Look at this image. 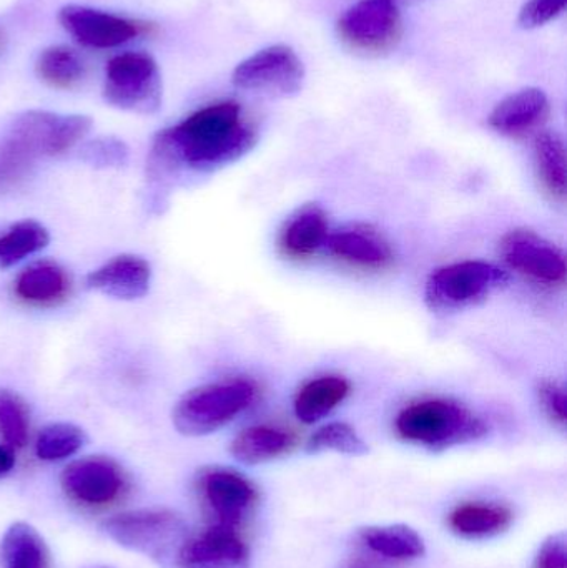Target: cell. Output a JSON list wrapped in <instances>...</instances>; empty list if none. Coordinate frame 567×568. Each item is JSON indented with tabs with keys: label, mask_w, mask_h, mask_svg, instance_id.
<instances>
[{
	"label": "cell",
	"mask_w": 567,
	"mask_h": 568,
	"mask_svg": "<svg viewBox=\"0 0 567 568\" xmlns=\"http://www.w3.org/2000/svg\"><path fill=\"white\" fill-rule=\"evenodd\" d=\"M103 99L125 112H159L163 102V82L159 63L145 52H123L107 62Z\"/></svg>",
	"instance_id": "8"
},
{
	"label": "cell",
	"mask_w": 567,
	"mask_h": 568,
	"mask_svg": "<svg viewBox=\"0 0 567 568\" xmlns=\"http://www.w3.org/2000/svg\"><path fill=\"white\" fill-rule=\"evenodd\" d=\"M308 70L295 47L269 43L253 50L233 67V89L265 100H292L305 89Z\"/></svg>",
	"instance_id": "6"
},
{
	"label": "cell",
	"mask_w": 567,
	"mask_h": 568,
	"mask_svg": "<svg viewBox=\"0 0 567 568\" xmlns=\"http://www.w3.org/2000/svg\"><path fill=\"white\" fill-rule=\"evenodd\" d=\"M509 283L512 275L496 263L462 260L433 270L426 278L423 297L433 313L453 316L482 306Z\"/></svg>",
	"instance_id": "4"
},
{
	"label": "cell",
	"mask_w": 567,
	"mask_h": 568,
	"mask_svg": "<svg viewBox=\"0 0 567 568\" xmlns=\"http://www.w3.org/2000/svg\"><path fill=\"white\" fill-rule=\"evenodd\" d=\"M37 75L52 87H72L85 75V65L79 53L69 47H49L40 53L36 63Z\"/></svg>",
	"instance_id": "28"
},
{
	"label": "cell",
	"mask_w": 567,
	"mask_h": 568,
	"mask_svg": "<svg viewBox=\"0 0 567 568\" xmlns=\"http://www.w3.org/2000/svg\"><path fill=\"white\" fill-rule=\"evenodd\" d=\"M536 170L546 189L565 199L567 193V155L565 139L556 130L545 129L533 136Z\"/></svg>",
	"instance_id": "23"
},
{
	"label": "cell",
	"mask_w": 567,
	"mask_h": 568,
	"mask_svg": "<svg viewBox=\"0 0 567 568\" xmlns=\"http://www.w3.org/2000/svg\"><path fill=\"white\" fill-rule=\"evenodd\" d=\"M306 450L310 454L335 453L343 456H363L368 453V444L348 423L332 420V423L318 424L306 440Z\"/></svg>",
	"instance_id": "27"
},
{
	"label": "cell",
	"mask_w": 567,
	"mask_h": 568,
	"mask_svg": "<svg viewBox=\"0 0 567 568\" xmlns=\"http://www.w3.org/2000/svg\"><path fill=\"white\" fill-rule=\"evenodd\" d=\"M29 413L26 404L9 389H0V436L7 446L20 449L29 439Z\"/></svg>",
	"instance_id": "30"
},
{
	"label": "cell",
	"mask_w": 567,
	"mask_h": 568,
	"mask_svg": "<svg viewBox=\"0 0 567 568\" xmlns=\"http://www.w3.org/2000/svg\"><path fill=\"white\" fill-rule=\"evenodd\" d=\"M85 444V434L73 424L57 423L43 427L36 440V454L39 459L63 460L79 453Z\"/></svg>",
	"instance_id": "29"
},
{
	"label": "cell",
	"mask_w": 567,
	"mask_h": 568,
	"mask_svg": "<svg viewBox=\"0 0 567 568\" xmlns=\"http://www.w3.org/2000/svg\"><path fill=\"white\" fill-rule=\"evenodd\" d=\"M103 530L119 546L149 557L160 568H180L189 547V526L166 510L120 514L103 524Z\"/></svg>",
	"instance_id": "5"
},
{
	"label": "cell",
	"mask_w": 567,
	"mask_h": 568,
	"mask_svg": "<svg viewBox=\"0 0 567 568\" xmlns=\"http://www.w3.org/2000/svg\"><path fill=\"white\" fill-rule=\"evenodd\" d=\"M16 466L13 449L9 446H0V477L7 476Z\"/></svg>",
	"instance_id": "35"
},
{
	"label": "cell",
	"mask_w": 567,
	"mask_h": 568,
	"mask_svg": "<svg viewBox=\"0 0 567 568\" xmlns=\"http://www.w3.org/2000/svg\"><path fill=\"white\" fill-rule=\"evenodd\" d=\"M551 99L538 85H526L503 97L488 113V129L502 139H533L546 129L551 116Z\"/></svg>",
	"instance_id": "10"
},
{
	"label": "cell",
	"mask_w": 567,
	"mask_h": 568,
	"mask_svg": "<svg viewBox=\"0 0 567 568\" xmlns=\"http://www.w3.org/2000/svg\"><path fill=\"white\" fill-rule=\"evenodd\" d=\"M503 268L543 290L563 287L567 280L565 252L533 230H512L499 243Z\"/></svg>",
	"instance_id": "9"
},
{
	"label": "cell",
	"mask_w": 567,
	"mask_h": 568,
	"mask_svg": "<svg viewBox=\"0 0 567 568\" xmlns=\"http://www.w3.org/2000/svg\"><path fill=\"white\" fill-rule=\"evenodd\" d=\"M200 496L219 526L239 529L259 503V490L243 474L209 469L199 479Z\"/></svg>",
	"instance_id": "11"
},
{
	"label": "cell",
	"mask_w": 567,
	"mask_h": 568,
	"mask_svg": "<svg viewBox=\"0 0 567 568\" xmlns=\"http://www.w3.org/2000/svg\"><path fill=\"white\" fill-rule=\"evenodd\" d=\"M567 0H525L516 16V26L525 32H538L565 17Z\"/></svg>",
	"instance_id": "32"
},
{
	"label": "cell",
	"mask_w": 567,
	"mask_h": 568,
	"mask_svg": "<svg viewBox=\"0 0 567 568\" xmlns=\"http://www.w3.org/2000/svg\"><path fill=\"white\" fill-rule=\"evenodd\" d=\"M259 136V125L239 100L200 106L153 140L146 163L153 196L163 199L186 175H206L239 162L255 149Z\"/></svg>",
	"instance_id": "1"
},
{
	"label": "cell",
	"mask_w": 567,
	"mask_h": 568,
	"mask_svg": "<svg viewBox=\"0 0 567 568\" xmlns=\"http://www.w3.org/2000/svg\"><path fill=\"white\" fill-rule=\"evenodd\" d=\"M393 429L405 443L439 453L485 439L489 424L456 397L423 396L396 413Z\"/></svg>",
	"instance_id": "2"
},
{
	"label": "cell",
	"mask_w": 567,
	"mask_h": 568,
	"mask_svg": "<svg viewBox=\"0 0 567 568\" xmlns=\"http://www.w3.org/2000/svg\"><path fill=\"white\" fill-rule=\"evenodd\" d=\"M323 255L362 272H382L395 262L392 243L375 226L366 223L332 229Z\"/></svg>",
	"instance_id": "12"
},
{
	"label": "cell",
	"mask_w": 567,
	"mask_h": 568,
	"mask_svg": "<svg viewBox=\"0 0 567 568\" xmlns=\"http://www.w3.org/2000/svg\"><path fill=\"white\" fill-rule=\"evenodd\" d=\"M95 568H110V567H95Z\"/></svg>",
	"instance_id": "38"
},
{
	"label": "cell",
	"mask_w": 567,
	"mask_h": 568,
	"mask_svg": "<svg viewBox=\"0 0 567 568\" xmlns=\"http://www.w3.org/2000/svg\"><path fill=\"white\" fill-rule=\"evenodd\" d=\"M296 436L279 424H253L233 437L230 453L246 466H259L285 456L295 447Z\"/></svg>",
	"instance_id": "19"
},
{
	"label": "cell",
	"mask_w": 567,
	"mask_h": 568,
	"mask_svg": "<svg viewBox=\"0 0 567 568\" xmlns=\"http://www.w3.org/2000/svg\"><path fill=\"white\" fill-rule=\"evenodd\" d=\"M539 406L545 410L546 416L565 429L567 424V393L563 384L555 381H543L536 389Z\"/></svg>",
	"instance_id": "33"
},
{
	"label": "cell",
	"mask_w": 567,
	"mask_h": 568,
	"mask_svg": "<svg viewBox=\"0 0 567 568\" xmlns=\"http://www.w3.org/2000/svg\"><path fill=\"white\" fill-rule=\"evenodd\" d=\"M345 568H386L383 566V560L376 559V557L366 556L358 557V559L352 560Z\"/></svg>",
	"instance_id": "36"
},
{
	"label": "cell",
	"mask_w": 567,
	"mask_h": 568,
	"mask_svg": "<svg viewBox=\"0 0 567 568\" xmlns=\"http://www.w3.org/2000/svg\"><path fill=\"white\" fill-rule=\"evenodd\" d=\"M2 568H49L45 542L29 524L17 523L0 544Z\"/></svg>",
	"instance_id": "24"
},
{
	"label": "cell",
	"mask_w": 567,
	"mask_h": 568,
	"mask_svg": "<svg viewBox=\"0 0 567 568\" xmlns=\"http://www.w3.org/2000/svg\"><path fill=\"white\" fill-rule=\"evenodd\" d=\"M513 523V510L498 503H465L449 513L448 526L463 539L482 540L499 536Z\"/></svg>",
	"instance_id": "20"
},
{
	"label": "cell",
	"mask_w": 567,
	"mask_h": 568,
	"mask_svg": "<svg viewBox=\"0 0 567 568\" xmlns=\"http://www.w3.org/2000/svg\"><path fill=\"white\" fill-rule=\"evenodd\" d=\"M63 489L85 506H105L122 496L126 483L115 463L102 457L77 460L62 476Z\"/></svg>",
	"instance_id": "14"
},
{
	"label": "cell",
	"mask_w": 567,
	"mask_h": 568,
	"mask_svg": "<svg viewBox=\"0 0 567 568\" xmlns=\"http://www.w3.org/2000/svg\"><path fill=\"white\" fill-rule=\"evenodd\" d=\"M17 296L30 304H53L63 300L70 290L65 270L57 263L40 262L23 270L16 280Z\"/></svg>",
	"instance_id": "22"
},
{
	"label": "cell",
	"mask_w": 567,
	"mask_h": 568,
	"mask_svg": "<svg viewBox=\"0 0 567 568\" xmlns=\"http://www.w3.org/2000/svg\"><path fill=\"white\" fill-rule=\"evenodd\" d=\"M40 159L43 156L36 142L12 122L0 140V190L23 179Z\"/></svg>",
	"instance_id": "25"
},
{
	"label": "cell",
	"mask_w": 567,
	"mask_h": 568,
	"mask_svg": "<svg viewBox=\"0 0 567 568\" xmlns=\"http://www.w3.org/2000/svg\"><path fill=\"white\" fill-rule=\"evenodd\" d=\"M533 568H567V539L565 534L551 536L536 554Z\"/></svg>",
	"instance_id": "34"
},
{
	"label": "cell",
	"mask_w": 567,
	"mask_h": 568,
	"mask_svg": "<svg viewBox=\"0 0 567 568\" xmlns=\"http://www.w3.org/2000/svg\"><path fill=\"white\" fill-rule=\"evenodd\" d=\"M59 22L70 37L89 49H117L142 33V26L135 20L77 3L60 9Z\"/></svg>",
	"instance_id": "13"
},
{
	"label": "cell",
	"mask_w": 567,
	"mask_h": 568,
	"mask_svg": "<svg viewBox=\"0 0 567 568\" xmlns=\"http://www.w3.org/2000/svg\"><path fill=\"white\" fill-rule=\"evenodd\" d=\"M405 30L399 0H355L335 20L340 42L353 52L383 53L392 50Z\"/></svg>",
	"instance_id": "7"
},
{
	"label": "cell",
	"mask_w": 567,
	"mask_h": 568,
	"mask_svg": "<svg viewBox=\"0 0 567 568\" xmlns=\"http://www.w3.org/2000/svg\"><path fill=\"white\" fill-rule=\"evenodd\" d=\"M332 225L325 210L318 205H306L296 210L279 233V248L286 258H315L325 252Z\"/></svg>",
	"instance_id": "17"
},
{
	"label": "cell",
	"mask_w": 567,
	"mask_h": 568,
	"mask_svg": "<svg viewBox=\"0 0 567 568\" xmlns=\"http://www.w3.org/2000/svg\"><path fill=\"white\" fill-rule=\"evenodd\" d=\"M259 399L260 386L255 379L226 377L186 393L173 409V424L183 436H209L249 413Z\"/></svg>",
	"instance_id": "3"
},
{
	"label": "cell",
	"mask_w": 567,
	"mask_h": 568,
	"mask_svg": "<svg viewBox=\"0 0 567 568\" xmlns=\"http://www.w3.org/2000/svg\"><path fill=\"white\" fill-rule=\"evenodd\" d=\"M352 383L338 373L318 374L302 384L293 396V416L305 426L325 423L348 400Z\"/></svg>",
	"instance_id": "16"
},
{
	"label": "cell",
	"mask_w": 567,
	"mask_h": 568,
	"mask_svg": "<svg viewBox=\"0 0 567 568\" xmlns=\"http://www.w3.org/2000/svg\"><path fill=\"white\" fill-rule=\"evenodd\" d=\"M152 283V268L142 256L122 255L93 270L85 278L87 290L115 300L133 301L145 296Z\"/></svg>",
	"instance_id": "18"
},
{
	"label": "cell",
	"mask_w": 567,
	"mask_h": 568,
	"mask_svg": "<svg viewBox=\"0 0 567 568\" xmlns=\"http://www.w3.org/2000/svg\"><path fill=\"white\" fill-rule=\"evenodd\" d=\"M180 568H250V552L239 529L213 524L190 540Z\"/></svg>",
	"instance_id": "15"
},
{
	"label": "cell",
	"mask_w": 567,
	"mask_h": 568,
	"mask_svg": "<svg viewBox=\"0 0 567 568\" xmlns=\"http://www.w3.org/2000/svg\"><path fill=\"white\" fill-rule=\"evenodd\" d=\"M0 47H2V33H0Z\"/></svg>",
	"instance_id": "37"
},
{
	"label": "cell",
	"mask_w": 567,
	"mask_h": 568,
	"mask_svg": "<svg viewBox=\"0 0 567 568\" xmlns=\"http://www.w3.org/2000/svg\"><path fill=\"white\" fill-rule=\"evenodd\" d=\"M45 226L33 220L13 223L0 233V268H12L23 260L42 252L49 245Z\"/></svg>",
	"instance_id": "26"
},
{
	"label": "cell",
	"mask_w": 567,
	"mask_h": 568,
	"mask_svg": "<svg viewBox=\"0 0 567 568\" xmlns=\"http://www.w3.org/2000/svg\"><path fill=\"white\" fill-rule=\"evenodd\" d=\"M80 159L93 169H122L129 163L130 150L117 136H99L83 143Z\"/></svg>",
	"instance_id": "31"
},
{
	"label": "cell",
	"mask_w": 567,
	"mask_h": 568,
	"mask_svg": "<svg viewBox=\"0 0 567 568\" xmlns=\"http://www.w3.org/2000/svg\"><path fill=\"white\" fill-rule=\"evenodd\" d=\"M358 540L369 556L383 562H409L425 554L422 536L406 526L368 527Z\"/></svg>",
	"instance_id": "21"
}]
</instances>
